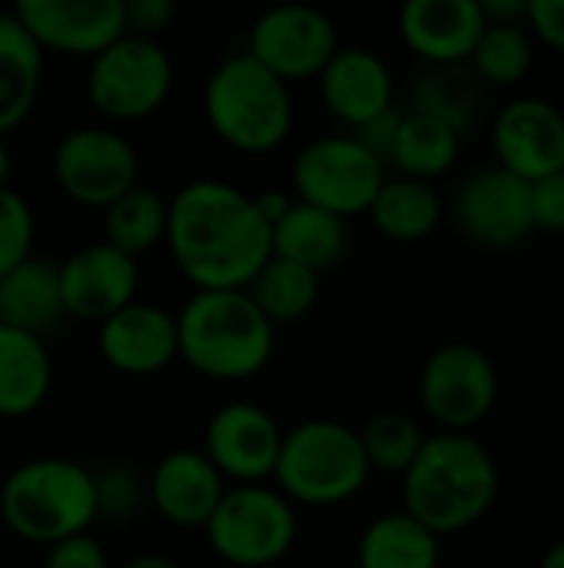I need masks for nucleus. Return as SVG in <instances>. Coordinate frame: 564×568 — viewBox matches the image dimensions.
<instances>
[{"label":"nucleus","mask_w":564,"mask_h":568,"mask_svg":"<svg viewBox=\"0 0 564 568\" xmlns=\"http://www.w3.org/2000/svg\"><path fill=\"white\" fill-rule=\"evenodd\" d=\"M499 393L492 359L469 343L442 346L429 356L419 383L425 413L452 433L485 419Z\"/></svg>","instance_id":"nucleus-12"},{"label":"nucleus","mask_w":564,"mask_h":568,"mask_svg":"<svg viewBox=\"0 0 564 568\" xmlns=\"http://www.w3.org/2000/svg\"><path fill=\"white\" fill-rule=\"evenodd\" d=\"M96 489V519L126 523L146 506V483L130 466H106L93 473Z\"/></svg>","instance_id":"nucleus-35"},{"label":"nucleus","mask_w":564,"mask_h":568,"mask_svg":"<svg viewBox=\"0 0 564 568\" xmlns=\"http://www.w3.org/2000/svg\"><path fill=\"white\" fill-rule=\"evenodd\" d=\"M482 7V17H495V23H509V17H519V13H529V3L522 0H489V3H479Z\"/></svg>","instance_id":"nucleus-42"},{"label":"nucleus","mask_w":564,"mask_h":568,"mask_svg":"<svg viewBox=\"0 0 564 568\" xmlns=\"http://www.w3.org/2000/svg\"><path fill=\"white\" fill-rule=\"evenodd\" d=\"M166 250L196 293L246 290L273 256V230L253 193L226 180H189L166 200Z\"/></svg>","instance_id":"nucleus-1"},{"label":"nucleus","mask_w":564,"mask_h":568,"mask_svg":"<svg viewBox=\"0 0 564 568\" xmlns=\"http://www.w3.org/2000/svg\"><path fill=\"white\" fill-rule=\"evenodd\" d=\"M226 489V479L199 449H173L153 466L146 503L176 529H206Z\"/></svg>","instance_id":"nucleus-17"},{"label":"nucleus","mask_w":564,"mask_h":568,"mask_svg":"<svg viewBox=\"0 0 564 568\" xmlns=\"http://www.w3.org/2000/svg\"><path fill=\"white\" fill-rule=\"evenodd\" d=\"M43 87V50L20 27L13 10H0V140L37 106Z\"/></svg>","instance_id":"nucleus-24"},{"label":"nucleus","mask_w":564,"mask_h":568,"mask_svg":"<svg viewBox=\"0 0 564 568\" xmlns=\"http://www.w3.org/2000/svg\"><path fill=\"white\" fill-rule=\"evenodd\" d=\"M462 226L489 246H512L532 233V183L509 170H485L459 196Z\"/></svg>","instance_id":"nucleus-19"},{"label":"nucleus","mask_w":564,"mask_h":568,"mask_svg":"<svg viewBox=\"0 0 564 568\" xmlns=\"http://www.w3.org/2000/svg\"><path fill=\"white\" fill-rule=\"evenodd\" d=\"M472 57H475V70L485 80H495V83H512L532 67L529 37L512 23L485 27L475 50H472Z\"/></svg>","instance_id":"nucleus-33"},{"label":"nucleus","mask_w":564,"mask_h":568,"mask_svg":"<svg viewBox=\"0 0 564 568\" xmlns=\"http://www.w3.org/2000/svg\"><path fill=\"white\" fill-rule=\"evenodd\" d=\"M542 568H564V542L542 559Z\"/></svg>","instance_id":"nucleus-45"},{"label":"nucleus","mask_w":564,"mask_h":568,"mask_svg":"<svg viewBox=\"0 0 564 568\" xmlns=\"http://www.w3.org/2000/svg\"><path fill=\"white\" fill-rule=\"evenodd\" d=\"M283 449V429L276 416L256 403L236 399L219 406L203 429V456L223 479L236 486H256L273 479Z\"/></svg>","instance_id":"nucleus-13"},{"label":"nucleus","mask_w":564,"mask_h":568,"mask_svg":"<svg viewBox=\"0 0 564 568\" xmlns=\"http://www.w3.org/2000/svg\"><path fill=\"white\" fill-rule=\"evenodd\" d=\"M10 150H7V143L0 140V190L7 186V180H10Z\"/></svg>","instance_id":"nucleus-44"},{"label":"nucleus","mask_w":564,"mask_h":568,"mask_svg":"<svg viewBox=\"0 0 564 568\" xmlns=\"http://www.w3.org/2000/svg\"><path fill=\"white\" fill-rule=\"evenodd\" d=\"M173 80L176 70L160 40L123 33L90 60L86 97L110 123H136L166 106Z\"/></svg>","instance_id":"nucleus-8"},{"label":"nucleus","mask_w":564,"mask_h":568,"mask_svg":"<svg viewBox=\"0 0 564 568\" xmlns=\"http://www.w3.org/2000/svg\"><path fill=\"white\" fill-rule=\"evenodd\" d=\"M53 180L73 203L106 210L140 183V153L110 126H76L53 146Z\"/></svg>","instance_id":"nucleus-10"},{"label":"nucleus","mask_w":564,"mask_h":568,"mask_svg":"<svg viewBox=\"0 0 564 568\" xmlns=\"http://www.w3.org/2000/svg\"><path fill=\"white\" fill-rule=\"evenodd\" d=\"M13 17L43 53L63 57L93 60L126 33L123 0H20Z\"/></svg>","instance_id":"nucleus-14"},{"label":"nucleus","mask_w":564,"mask_h":568,"mask_svg":"<svg viewBox=\"0 0 564 568\" xmlns=\"http://www.w3.org/2000/svg\"><path fill=\"white\" fill-rule=\"evenodd\" d=\"M180 359L213 383L256 379L276 353V326L246 290L193 293L176 313Z\"/></svg>","instance_id":"nucleus-2"},{"label":"nucleus","mask_w":564,"mask_h":568,"mask_svg":"<svg viewBox=\"0 0 564 568\" xmlns=\"http://www.w3.org/2000/svg\"><path fill=\"white\" fill-rule=\"evenodd\" d=\"M386 183V166L356 136H319L293 163V196L339 220L369 213Z\"/></svg>","instance_id":"nucleus-9"},{"label":"nucleus","mask_w":564,"mask_h":568,"mask_svg":"<svg viewBox=\"0 0 564 568\" xmlns=\"http://www.w3.org/2000/svg\"><path fill=\"white\" fill-rule=\"evenodd\" d=\"M319 293H322L319 273L276 256H269V263L246 286V296L273 326H289L309 316L319 303Z\"/></svg>","instance_id":"nucleus-27"},{"label":"nucleus","mask_w":564,"mask_h":568,"mask_svg":"<svg viewBox=\"0 0 564 568\" xmlns=\"http://www.w3.org/2000/svg\"><path fill=\"white\" fill-rule=\"evenodd\" d=\"M489 20L475 0H409L399 13V30L409 50L435 67L472 57Z\"/></svg>","instance_id":"nucleus-20"},{"label":"nucleus","mask_w":564,"mask_h":568,"mask_svg":"<svg viewBox=\"0 0 564 568\" xmlns=\"http://www.w3.org/2000/svg\"><path fill=\"white\" fill-rule=\"evenodd\" d=\"M43 568H110V559L106 549L90 532H83L50 546L43 556Z\"/></svg>","instance_id":"nucleus-36"},{"label":"nucleus","mask_w":564,"mask_h":568,"mask_svg":"<svg viewBox=\"0 0 564 568\" xmlns=\"http://www.w3.org/2000/svg\"><path fill=\"white\" fill-rule=\"evenodd\" d=\"M63 320L66 313L60 300L57 263L30 256L7 276H0V326H13L43 339Z\"/></svg>","instance_id":"nucleus-22"},{"label":"nucleus","mask_w":564,"mask_h":568,"mask_svg":"<svg viewBox=\"0 0 564 568\" xmlns=\"http://www.w3.org/2000/svg\"><path fill=\"white\" fill-rule=\"evenodd\" d=\"M502 170L539 183L564 170V116L545 100H519L495 123Z\"/></svg>","instance_id":"nucleus-18"},{"label":"nucleus","mask_w":564,"mask_h":568,"mask_svg":"<svg viewBox=\"0 0 564 568\" xmlns=\"http://www.w3.org/2000/svg\"><path fill=\"white\" fill-rule=\"evenodd\" d=\"M349 246V230L346 220L309 206V203H293L289 213L273 226V256L296 263L312 273H326L342 260Z\"/></svg>","instance_id":"nucleus-25"},{"label":"nucleus","mask_w":564,"mask_h":568,"mask_svg":"<svg viewBox=\"0 0 564 568\" xmlns=\"http://www.w3.org/2000/svg\"><path fill=\"white\" fill-rule=\"evenodd\" d=\"M0 519L20 542L43 549L90 532L96 523L93 469L63 456L20 463L0 486Z\"/></svg>","instance_id":"nucleus-4"},{"label":"nucleus","mask_w":564,"mask_h":568,"mask_svg":"<svg viewBox=\"0 0 564 568\" xmlns=\"http://www.w3.org/2000/svg\"><path fill=\"white\" fill-rule=\"evenodd\" d=\"M319 93L336 120L359 130L362 123L392 110V73L379 53L339 47L319 73Z\"/></svg>","instance_id":"nucleus-21"},{"label":"nucleus","mask_w":564,"mask_h":568,"mask_svg":"<svg viewBox=\"0 0 564 568\" xmlns=\"http://www.w3.org/2000/svg\"><path fill=\"white\" fill-rule=\"evenodd\" d=\"M499 493V469L482 443L465 433H442L422 443L402 476L406 513L432 536L479 523Z\"/></svg>","instance_id":"nucleus-3"},{"label":"nucleus","mask_w":564,"mask_h":568,"mask_svg":"<svg viewBox=\"0 0 564 568\" xmlns=\"http://www.w3.org/2000/svg\"><path fill=\"white\" fill-rule=\"evenodd\" d=\"M256 200V210H259V216L269 223V230L289 213V206L296 203V196H293V190H266V193H256L253 196Z\"/></svg>","instance_id":"nucleus-41"},{"label":"nucleus","mask_w":564,"mask_h":568,"mask_svg":"<svg viewBox=\"0 0 564 568\" xmlns=\"http://www.w3.org/2000/svg\"><path fill=\"white\" fill-rule=\"evenodd\" d=\"M339 50V33L329 13L306 3H283L263 10L249 27L246 53L276 73L283 83L312 80Z\"/></svg>","instance_id":"nucleus-11"},{"label":"nucleus","mask_w":564,"mask_h":568,"mask_svg":"<svg viewBox=\"0 0 564 568\" xmlns=\"http://www.w3.org/2000/svg\"><path fill=\"white\" fill-rule=\"evenodd\" d=\"M369 216L382 236H389L396 243H416L435 230L442 206L429 183L399 176V180L382 183L379 196L369 206Z\"/></svg>","instance_id":"nucleus-28"},{"label":"nucleus","mask_w":564,"mask_h":568,"mask_svg":"<svg viewBox=\"0 0 564 568\" xmlns=\"http://www.w3.org/2000/svg\"><path fill=\"white\" fill-rule=\"evenodd\" d=\"M53 386V359L40 336L0 326V416L23 419L37 413Z\"/></svg>","instance_id":"nucleus-23"},{"label":"nucleus","mask_w":564,"mask_h":568,"mask_svg":"<svg viewBox=\"0 0 564 568\" xmlns=\"http://www.w3.org/2000/svg\"><path fill=\"white\" fill-rule=\"evenodd\" d=\"M60 276V300L70 320L103 323L123 306L136 303L140 290V266L133 256L100 243H90L57 263Z\"/></svg>","instance_id":"nucleus-15"},{"label":"nucleus","mask_w":564,"mask_h":568,"mask_svg":"<svg viewBox=\"0 0 564 568\" xmlns=\"http://www.w3.org/2000/svg\"><path fill=\"white\" fill-rule=\"evenodd\" d=\"M416 110L422 116H432L445 126H452L455 133H462L479 110V80L472 70H465L462 63H449V67H435L429 70L419 83H416Z\"/></svg>","instance_id":"nucleus-31"},{"label":"nucleus","mask_w":564,"mask_h":568,"mask_svg":"<svg viewBox=\"0 0 564 568\" xmlns=\"http://www.w3.org/2000/svg\"><path fill=\"white\" fill-rule=\"evenodd\" d=\"M399 123H402V113H396V110H386V113H379L376 120H369V123H362L359 130H356V140L386 166V160L392 156V143H396V133H399Z\"/></svg>","instance_id":"nucleus-39"},{"label":"nucleus","mask_w":564,"mask_h":568,"mask_svg":"<svg viewBox=\"0 0 564 568\" xmlns=\"http://www.w3.org/2000/svg\"><path fill=\"white\" fill-rule=\"evenodd\" d=\"M459 156V133L432 116L406 113L392 143L389 163H396L409 180H432L445 173Z\"/></svg>","instance_id":"nucleus-30"},{"label":"nucleus","mask_w":564,"mask_h":568,"mask_svg":"<svg viewBox=\"0 0 564 568\" xmlns=\"http://www.w3.org/2000/svg\"><path fill=\"white\" fill-rule=\"evenodd\" d=\"M96 349L123 376H156L180 359L176 313L136 300L96 326Z\"/></svg>","instance_id":"nucleus-16"},{"label":"nucleus","mask_w":564,"mask_h":568,"mask_svg":"<svg viewBox=\"0 0 564 568\" xmlns=\"http://www.w3.org/2000/svg\"><path fill=\"white\" fill-rule=\"evenodd\" d=\"M529 17L552 47L564 50V0H535L529 3Z\"/></svg>","instance_id":"nucleus-40"},{"label":"nucleus","mask_w":564,"mask_h":568,"mask_svg":"<svg viewBox=\"0 0 564 568\" xmlns=\"http://www.w3.org/2000/svg\"><path fill=\"white\" fill-rule=\"evenodd\" d=\"M532 216L535 226L564 230V170L532 183Z\"/></svg>","instance_id":"nucleus-38"},{"label":"nucleus","mask_w":564,"mask_h":568,"mask_svg":"<svg viewBox=\"0 0 564 568\" xmlns=\"http://www.w3.org/2000/svg\"><path fill=\"white\" fill-rule=\"evenodd\" d=\"M166 240V200L153 186H133L103 210V243L140 260Z\"/></svg>","instance_id":"nucleus-29"},{"label":"nucleus","mask_w":564,"mask_h":568,"mask_svg":"<svg viewBox=\"0 0 564 568\" xmlns=\"http://www.w3.org/2000/svg\"><path fill=\"white\" fill-rule=\"evenodd\" d=\"M37 220L33 206L10 186L0 190V276L17 270L23 260L33 256Z\"/></svg>","instance_id":"nucleus-34"},{"label":"nucleus","mask_w":564,"mask_h":568,"mask_svg":"<svg viewBox=\"0 0 564 568\" xmlns=\"http://www.w3.org/2000/svg\"><path fill=\"white\" fill-rule=\"evenodd\" d=\"M369 473L356 429L339 419H306L283 433L273 479L293 506L326 509L359 496Z\"/></svg>","instance_id":"nucleus-6"},{"label":"nucleus","mask_w":564,"mask_h":568,"mask_svg":"<svg viewBox=\"0 0 564 568\" xmlns=\"http://www.w3.org/2000/svg\"><path fill=\"white\" fill-rule=\"evenodd\" d=\"M439 536L409 513H389L366 526L359 539V568H435Z\"/></svg>","instance_id":"nucleus-26"},{"label":"nucleus","mask_w":564,"mask_h":568,"mask_svg":"<svg viewBox=\"0 0 564 568\" xmlns=\"http://www.w3.org/2000/svg\"><path fill=\"white\" fill-rule=\"evenodd\" d=\"M209 549L233 568L279 566L299 536L296 506L266 483L233 486L206 523Z\"/></svg>","instance_id":"nucleus-7"},{"label":"nucleus","mask_w":564,"mask_h":568,"mask_svg":"<svg viewBox=\"0 0 564 568\" xmlns=\"http://www.w3.org/2000/svg\"><path fill=\"white\" fill-rule=\"evenodd\" d=\"M123 13H126V33L156 40L176 20V3L173 0H123Z\"/></svg>","instance_id":"nucleus-37"},{"label":"nucleus","mask_w":564,"mask_h":568,"mask_svg":"<svg viewBox=\"0 0 564 568\" xmlns=\"http://www.w3.org/2000/svg\"><path fill=\"white\" fill-rule=\"evenodd\" d=\"M120 568H183L176 559H170V556H160V552H146V556H136V559H130L126 566Z\"/></svg>","instance_id":"nucleus-43"},{"label":"nucleus","mask_w":564,"mask_h":568,"mask_svg":"<svg viewBox=\"0 0 564 568\" xmlns=\"http://www.w3.org/2000/svg\"><path fill=\"white\" fill-rule=\"evenodd\" d=\"M203 113L209 130L246 156L279 150L296 123L289 83L249 53H233L213 67L203 83Z\"/></svg>","instance_id":"nucleus-5"},{"label":"nucleus","mask_w":564,"mask_h":568,"mask_svg":"<svg viewBox=\"0 0 564 568\" xmlns=\"http://www.w3.org/2000/svg\"><path fill=\"white\" fill-rule=\"evenodd\" d=\"M359 443L369 459V469L406 476L409 466L416 463L425 436L416 426V419H409L402 413H379L359 429Z\"/></svg>","instance_id":"nucleus-32"}]
</instances>
